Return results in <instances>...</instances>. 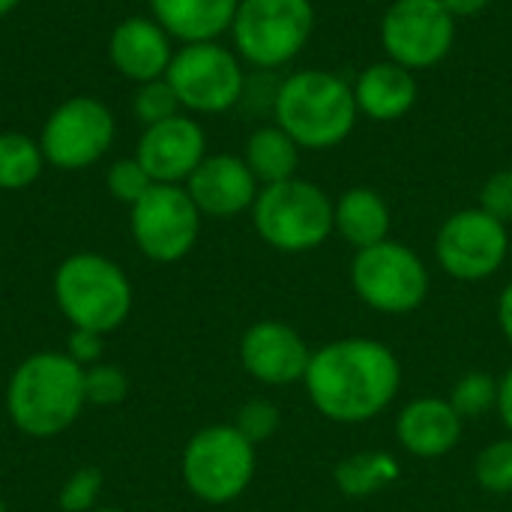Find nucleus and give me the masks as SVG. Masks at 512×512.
Instances as JSON below:
<instances>
[{"mask_svg":"<svg viewBox=\"0 0 512 512\" xmlns=\"http://www.w3.org/2000/svg\"><path fill=\"white\" fill-rule=\"evenodd\" d=\"M129 228L150 261L174 264L192 252L201 231V210L183 186L153 183L132 204Z\"/></svg>","mask_w":512,"mask_h":512,"instance_id":"obj_10","label":"nucleus"},{"mask_svg":"<svg viewBox=\"0 0 512 512\" xmlns=\"http://www.w3.org/2000/svg\"><path fill=\"white\" fill-rule=\"evenodd\" d=\"M237 6L240 0H150L153 21L183 45L216 42V36L231 30Z\"/></svg>","mask_w":512,"mask_h":512,"instance_id":"obj_20","label":"nucleus"},{"mask_svg":"<svg viewBox=\"0 0 512 512\" xmlns=\"http://www.w3.org/2000/svg\"><path fill=\"white\" fill-rule=\"evenodd\" d=\"M165 81L180 105L198 114H222L243 99L246 75L234 51L219 42H192L174 51Z\"/></svg>","mask_w":512,"mask_h":512,"instance_id":"obj_9","label":"nucleus"},{"mask_svg":"<svg viewBox=\"0 0 512 512\" xmlns=\"http://www.w3.org/2000/svg\"><path fill=\"white\" fill-rule=\"evenodd\" d=\"M456 42V18L441 0H393L381 18V48L405 69L438 66Z\"/></svg>","mask_w":512,"mask_h":512,"instance_id":"obj_11","label":"nucleus"},{"mask_svg":"<svg viewBox=\"0 0 512 512\" xmlns=\"http://www.w3.org/2000/svg\"><path fill=\"white\" fill-rule=\"evenodd\" d=\"M480 210H486L492 219L510 225L512 222V171H495L483 189H480Z\"/></svg>","mask_w":512,"mask_h":512,"instance_id":"obj_32","label":"nucleus"},{"mask_svg":"<svg viewBox=\"0 0 512 512\" xmlns=\"http://www.w3.org/2000/svg\"><path fill=\"white\" fill-rule=\"evenodd\" d=\"M108 57L117 66V72H123L126 78H132L138 84H147V81L165 78L171 57H174L171 36L165 33V27L159 21L126 18L111 33Z\"/></svg>","mask_w":512,"mask_h":512,"instance_id":"obj_18","label":"nucleus"},{"mask_svg":"<svg viewBox=\"0 0 512 512\" xmlns=\"http://www.w3.org/2000/svg\"><path fill=\"white\" fill-rule=\"evenodd\" d=\"M186 192L195 207L216 219H231L243 210H252L261 183L249 171L243 156L216 153L204 156V162L186 180Z\"/></svg>","mask_w":512,"mask_h":512,"instance_id":"obj_16","label":"nucleus"},{"mask_svg":"<svg viewBox=\"0 0 512 512\" xmlns=\"http://www.w3.org/2000/svg\"><path fill=\"white\" fill-rule=\"evenodd\" d=\"M498 324H501L507 342L512 345V279L507 282V288L501 291V300H498Z\"/></svg>","mask_w":512,"mask_h":512,"instance_id":"obj_36","label":"nucleus"},{"mask_svg":"<svg viewBox=\"0 0 512 512\" xmlns=\"http://www.w3.org/2000/svg\"><path fill=\"white\" fill-rule=\"evenodd\" d=\"M99 492H102V474L96 468H81L63 483L57 504L63 512H90L96 510Z\"/></svg>","mask_w":512,"mask_h":512,"instance_id":"obj_30","label":"nucleus"},{"mask_svg":"<svg viewBox=\"0 0 512 512\" xmlns=\"http://www.w3.org/2000/svg\"><path fill=\"white\" fill-rule=\"evenodd\" d=\"M90 512H123V510H111V507H105V510H90Z\"/></svg>","mask_w":512,"mask_h":512,"instance_id":"obj_38","label":"nucleus"},{"mask_svg":"<svg viewBox=\"0 0 512 512\" xmlns=\"http://www.w3.org/2000/svg\"><path fill=\"white\" fill-rule=\"evenodd\" d=\"M507 252V225L492 219L480 207L453 213L435 237L438 264L456 282H483L495 276L504 267Z\"/></svg>","mask_w":512,"mask_h":512,"instance_id":"obj_12","label":"nucleus"},{"mask_svg":"<svg viewBox=\"0 0 512 512\" xmlns=\"http://www.w3.org/2000/svg\"><path fill=\"white\" fill-rule=\"evenodd\" d=\"M84 390H87V402L93 405H117L126 399L129 381L117 366L96 363L84 369Z\"/></svg>","mask_w":512,"mask_h":512,"instance_id":"obj_28","label":"nucleus"},{"mask_svg":"<svg viewBox=\"0 0 512 512\" xmlns=\"http://www.w3.org/2000/svg\"><path fill=\"white\" fill-rule=\"evenodd\" d=\"M351 285L369 309L408 315L420 309L429 294V270L411 246L384 240L354 255Z\"/></svg>","mask_w":512,"mask_h":512,"instance_id":"obj_8","label":"nucleus"},{"mask_svg":"<svg viewBox=\"0 0 512 512\" xmlns=\"http://www.w3.org/2000/svg\"><path fill=\"white\" fill-rule=\"evenodd\" d=\"M114 141L111 111L90 96L66 99L42 126V153L54 168L81 171L99 162Z\"/></svg>","mask_w":512,"mask_h":512,"instance_id":"obj_13","label":"nucleus"},{"mask_svg":"<svg viewBox=\"0 0 512 512\" xmlns=\"http://www.w3.org/2000/svg\"><path fill=\"white\" fill-rule=\"evenodd\" d=\"M390 225V204L369 186H354L339 201H333V231L357 252L390 240Z\"/></svg>","mask_w":512,"mask_h":512,"instance_id":"obj_21","label":"nucleus"},{"mask_svg":"<svg viewBox=\"0 0 512 512\" xmlns=\"http://www.w3.org/2000/svg\"><path fill=\"white\" fill-rule=\"evenodd\" d=\"M252 222L258 237L276 252H312L333 234V201L312 180L291 177L261 186Z\"/></svg>","mask_w":512,"mask_h":512,"instance_id":"obj_5","label":"nucleus"},{"mask_svg":"<svg viewBox=\"0 0 512 512\" xmlns=\"http://www.w3.org/2000/svg\"><path fill=\"white\" fill-rule=\"evenodd\" d=\"M474 477L480 489H486L489 495H512V435L489 444L477 456Z\"/></svg>","mask_w":512,"mask_h":512,"instance_id":"obj_26","label":"nucleus"},{"mask_svg":"<svg viewBox=\"0 0 512 512\" xmlns=\"http://www.w3.org/2000/svg\"><path fill=\"white\" fill-rule=\"evenodd\" d=\"M387 3H393V0H387Z\"/></svg>","mask_w":512,"mask_h":512,"instance_id":"obj_40","label":"nucleus"},{"mask_svg":"<svg viewBox=\"0 0 512 512\" xmlns=\"http://www.w3.org/2000/svg\"><path fill=\"white\" fill-rule=\"evenodd\" d=\"M243 159L261 186H273V183L297 177L300 147L282 126L273 123V126H261L249 135Z\"/></svg>","mask_w":512,"mask_h":512,"instance_id":"obj_22","label":"nucleus"},{"mask_svg":"<svg viewBox=\"0 0 512 512\" xmlns=\"http://www.w3.org/2000/svg\"><path fill=\"white\" fill-rule=\"evenodd\" d=\"M45 165L42 147L21 132H0V189H27Z\"/></svg>","mask_w":512,"mask_h":512,"instance_id":"obj_24","label":"nucleus"},{"mask_svg":"<svg viewBox=\"0 0 512 512\" xmlns=\"http://www.w3.org/2000/svg\"><path fill=\"white\" fill-rule=\"evenodd\" d=\"M303 384L321 417L357 426L390 408L402 384V366L384 342L348 336L312 351Z\"/></svg>","mask_w":512,"mask_h":512,"instance_id":"obj_1","label":"nucleus"},{"mask_svg":"<svg viewBox=\"0 0 512 512\" xmlns=\"http://www.w3.org/2000/svg\"><path fill=\"white\" fill-rule=\"evenodd\" d=\"M498 414L504 420V426L512 435V366L504 372V378L498 381Z\"/></svg>","mask_w":512,"mask_h":512,"instance_id":"obj_34","label":"nucleus"},{"mask_svg":"<svg viewBox=\"0 0 512 512\" xmlns=\"http://www.w3.org/2000/svg\"><path fill=\"white\" fill-rule=\"evenodd\" d=\"M54 297L66 321L99 336L117 330L132 309V285L126 273L105 255H69L54 273Z\"/></svg>","mask_w":512,"mask_h":512,"instance_id":"obj_4","label":"nucleus"},{"mask_svg":"<svg viewBox=\"0 0 512 512\" xmlns=\"http://www.w3.org/2000/svg\"><path fill=\"white\" fill-rule=\"evenodd\" d=\"M309 360L312 351L306 339L285 321H255L240 339L243 369L267 387H288L303 381Z\"/></svg>","mask_w":512,"mask_h":512,"instance_id":"obj_14","label":"nucleus"},{"mask_svg":"<svg viewBox=\"0 0 512 512\" xmlns=\"http://www.w3.org/2000/svg\"><path fill=\"white\" fill-rule=\"evenodd\" d=\"M312 30V0H240L231 24L237 54L258 69L291 63L306 48Z\"/></svg>","mask_w":512,"mask_h":512,"instance_id":"obj_6","label":"nucleus"},{"mask_svg":"<svg viewBox=\"0 0 512 512\" xmlns=\"http://www.w3.org/2000/svg\"><path fill=\"white\" fill-rule=\"evenodd\" d=\"M273 117L300 150H333L357 126L354 87L327 69H300L273 93Z\"/></svg>","mask_w":512,"mask_h":512,"instance_id":"obj_3","label":"nucleus"},{"mask_svg":"<svg viewBox=\"0 0 512 512\" xmlns=\"http://www.w3.org/2000/svg\"><path fill=\"white\" fill-rule=\"evenodd\" d=\"M0 512H6V504H3V501H0Z\"/></svg>","mask_w":512,"mask_h":512,"instance_id":"obj_39","label":"nucleus"},{"mask_svg":"<svg viewBox=\"0 0 512 512\" xmlns=\"http://www.w3.org/2000/svg\"><path fill=\"white\" fill-rule=\"evenodd\" d=\"M204 156H207L204 129L183 114L147 126L135 153V159L141 162V168L150 174L153 183H171V186L189 180L192 171L204 162Z\"/></svg>","mask_w":512,"mask_h":512,"instance_id":"obj_15","label":"nucleus"},{"mask_svg":"<svg viewBox=\"0 0 512 512\" xmlns=\"http://www.w3.org/2000/svg\"><path fill=\"white\" fill-rule=\"evenodd\" d=\"M81 369L87 366H96V360L102 357V336L93 333V330H78L72 327V336H69V351H66Z\"/></svg>","mask_w":512,"mask_h":512,"instance_id":"obj_33","label":"nucleus"},{"mask_svg":"<svg viewBox=\"0 0 512 512\" xmlns=\"http://www.w3.org/2000/svg\"><path fill=\"white\" fill-rule=\"evenodd\" d=\"M333 480L348 498H369L399 480V462L384 450H366L342 459L333 471Z\"/></svg>","mask_w":512,"mask_h":512,"instance_id":"obj_23","label":"nucleus"},{"mask_svg":"<svg viewBox=\"0 0 512 512\" xmlns=\"http://www.w3.org/2000/svg\"><path fill=\"white\" fill-rule=\"evenodd\" d=\"M84 369L69 354H33L9 378L6 411L15 429L30 438L66 432L84 411Z\"/></svg>","mask_w":512,"mask_h":512,"instance_id":"obj_2","label":"nucleus"},{"mask_svg":"<svg viewBox=\"0 0 512 512\" xmlns=\"http://www.w3.org/2000/svg\"><path fill=\"white\" fill-rule=\"evenodd\" d=\"M462 429H465V420L456 414L450 399H438V396L414 399L411 405L402 408L396 420L399 444L417 459L447 456L462 441Z\"/></svg>","mask_w":512,"mask_h":512,"instance_id":"obj_17","label":"nucleus"},{"mask_svg":"<svg viewBox=\"0 0 512 512\" xmlns=\"http://www.w3.org/2000/svg\"><path fill=\"white\" fill-rule=\"evenodd\" d=\"M447 6V12L453 18H471V15H480L492 0H441Z\"/></svg>","mask_w":512,"mask_h":512,"instance_id":"obj_35","label":"nucleus"},{"mask_svg":"<svg viewBox=\"0 0 512 512\" xmlns=\"http://www.w3.org/2000/svg\"><path fill=\"white\" fill-rule=\"evenodd\" d=\"M18 3H21V0H0V18H3V15H9Z\"/></svg>","mask_w":512,"mask_h":512,"instance_id":"obj_37","label":"nucleus"},{"mask_svg":"<svg viewBox=\"0 0 512 512\" xmlns=\"http://www.w3.org/2000/svg\"><path fill=\"white\" fill-rule=\"evenodd\" d=\"M351 87H354L357 111L375 123L402 120L417 105V96H420L417 75L387 57L366 66Z\"/></svg>","mask_w":512,"mask_h":512,"instance_id":"obj_19","label":"nucleus"},{"mask_svg":"<svg viewBox=\"0 0 512 512\" xmlns=\"http://www.w3.org/2000/svg\"><path fill=\"white\" fill-rule=\"evenodd\" d=\"M153 186L150 174L141 168L138 159H120L108 168V192L117 201H126L129 207Z\"/></svg>","mask_w":512,"mask_h":512,"instance_id":"obj_31","label":"nucleus"},{"mask_svg":"<svg viewBox=\"0 0 512 512\" xmlns=\"http://www.w3.org/2000/svg\"><path fill=\"white\" fill-rule=\"evenodd\" d=\"M450 405L462 420H477L486 411L498 408V378L489 372H468L465 378L456 381L450 393Z\"/></svg>","mask_w":512,"mask_h":512,"instance_id":"obj_25","label":"nucleus"},{"mask_svg":"<svg viewBox=\"0 0 512 512\" xmlns=\"http://www.w3.org/2000/svg\"><path fill=\"white\" fill-rule=\"evenodd\" d=\"M255 465V444L237 426H210L183 450V483L207 504H231L249 489Z\"/></svg>","mask_w":512,"mask_h":512,"instance_id":"obj_7","label":"nucleus"},{"mask_svg":"<svg viewBox=\"0 0 512 512\" xmlns=\"http://www.w3.org/2000/svg\"><path fill=\"white\" fill-rule=\"evenodd\" d=\"M180 108L183 105H180L177 93L171 90V84L165 78L147 81L135 93V114H138V120L144 126H153V123H162L168 117H177Z\"/></svg>","mask_w":512,"mask_h":512,"instance_id":"obj_27","label":"nucleus"},{"mask_svg":"<svg viewBox=\"0 0 512 512\" xmlns=\"http://www.w3.org/2000/svg\"><path fill=\"white\" fill-rule=\"evenodd\" d=\"M234 426L240 429V435L246 441H252L258 447V444L270 441L279 432V408L273 402H267V399H252L237 411Z\"/></svg>","mask_w":512,"mask_h":512,"instance_id":"obj_29","label":"nucleus"}]
</instances>
